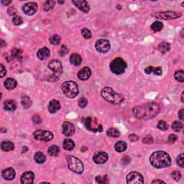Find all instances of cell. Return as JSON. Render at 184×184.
Returning a JSON list of instances; mask_svg holds the SVG:
<instances>
[{
	"label": "cell",
	"mask_w": 184,
	"mask_h": 184,
	"mask_svg": "<svg viewBox=\"0 0 184 184\" xmlns=\"http://www.w3.org/2000/svg\"><path fill=\"white\" fill-rule=\"evenodd\" d=\"M161 108L156 102H150L142 106L136 107L133 109V114L138 119L140 120H150L156 117L160 112Z\"/></svg>",
	"instance_id": "cell-1"
},
{
	"label": "cell",
	"mask_w": 184,
	"mask_h": 184,
	"mask_svg": "<svg viewBox=\"0 0 184 184\" xmlns=\"http://www.w3.org/2000/svg\"><path fill=\"white\" fill-rule=\"evenodd\" d=\"M151 165L156 168H168L171 164V158L168 153L164 151H156L150 157Z\"/></svg>",
	"instance_id": "cell-2"
},
{
	"label": "cell",
	"mask_w": 184,
	"mask_h": 184,
	"mask_svg": "<svg viewBox=\"0 0 184 184\" xmlns=\"http://www.w3.org/2000/svg\"><path fill=\"white\" fill-rule=\"evenodd\" d=\"M101 94L106 101L113 104H120L124 100V97L121 93L114 91L112 88L105 87L101 90Z\"/></svg>",
	"instance_id": "cell-3"
},
{
	"label": "cell",
	"mask_w": 184,
	"mask_h": 184,
	"mask_svg": "<svg viewBox=\"0 0 184 184\" xmlns=\"http://www.w3.org/2000/svg\"><path fill=\"white\" fill-rule=\"evenodd\" d=\"M61 89L65 96L68 98H75L78 93V87L77 83L72 81H68L64 82L61 86Z\"/></svg>",
	"instance_id": "cell-4"
},
{
	"label": "cell",
	"mask_w": 184,
	"mask_h": 184,
	"mask_svg": "<svg viewBox=\"0 0 184 184\" xmlns=\"http://www.w3.org/2000/svg\"><path fill=\"white\" fill-rule=\"evenodd\" d=\"M127 63L122 58H117L114 59L110 64V70L113 74L116 75L124 74L127 69Z\"/></svg>",
	"instance_id": "cell-5"
},
{
	"label": "cell",
	"mask_w": 184,
	"mask_h": 184,
	"mask_svg": "<svg viewBox=\"0 0 184 184\" xmlns=\"http://www.w3.org/2000/svg\"><path fill=\"white\" fill-rule=\"evenodd\" d=\"M68 166L72 172L77 174H81L83 171V163L76 157L73 156H67Z\"/></svg>",
	"instance_id": "cell-6"
},
{
	"label": "cell",
	"mask_w": 184,
	"mask_h": 184,
	"mask_svg": "<svg viewBox=\"0 0 184 184\" xmlns=\"http://www.w3.org/2000/svg\"><path fill=\"white\" fill-rule=\"evenodd\" d=\"M48 67L53 72V79H57L63 73V66L60 61L53 60L48 64Z\"/></svg>",
	"instance_id": "cell-7"
},
{
	"label": "cell",
	"mask_w": 184,
	"mask_h": 184,
	"mask_svg": "<svg viewBox=\"0 0 184 184\" xmlns=\"http://www.w3.org/2000/svg\"><path fill=\"white\" fill-rule=\"evenodd\" d=\"M85 126H86V129L93 132H102L103 131V127H102L101 124H99L96 119L91 118V117H88L86 119Z\"/></svg>",
	"instance_id": "cell-8"
},
{
	"label": "cell",
	"mask_w": 184,
	"mask_h": 184,
	"mask_svg": "<svg viewBox=\"0 0 184 184\" xmlns=\"http://www.w3.org/2000/svg\"><path fill=\"white\" fill-rule=\"evenodd\" d=\"M34 138L39 141H50L53 138V134L50 131L38 129L34 132Z\"/></svg>",
	"instance_id": "cell-9"
},
{
	"label": "cell",
	"mask_w": 184,
	"mask_h": 184,
	"mask_svg": "<svg viewBox=\"0 0 184 184\" xmlns=\"http://www.w3.org/2000/svg\"><path fill=\"white\" fill-rule=\"evenodd\" d=\"M127 183L129 184H142L144 183L143 176L138 172H131L126 177Z\"/></svg>",
	"instance_id": "cell-10"
},
{
	"label": "cell",
	"mask_w": 184,
	"mask_h": 184,
	"mask_svg": "<svg viewBox=\"0 0 184 184\" xmlns=\"http://www.w3.org/2000/svg\"><path fill=\"white\" fill-rule=\"evenodd\" d=\"M155 17H156V18L161 19V20H170L180 18V17H181V14L174 11H168L156 13V14H155Z\"/></svg>",
	"instance_id": "cell-11"
},
{
	"label": "cell",
	"mask_w": 184,
	"mask_h": 184,
	"mask_svg": "<svg viewBox=\"0 0 184 184\" xmlns=\"http://www.w3.org/2000/svg\"><path fill=\"white\" fill-rule=\"evenodd\" d=\"M95 47H96V49L99 52L105 53H107L110 50V43L109 40H105V39H100V40H98L96 42Z\"/></svg>",
	"instance_id": "cell-12"
},
{
	"label": "cell",
	"mask_w": 184,
	"mask_h": 184,
	"mask_svg": "<svg viewBox=\"0 0 184 184\" xmlns=\"http://www.w3.org/2000/svg\"><path fill=\"white\" fill-rule=\"evenodd\" d=\"M75 127L74 124L69 122H65L62 124V132L66 137H71L75 133Z\"/></svg>",
	"instance_id": "cell-13"
},
{
	"label": "cell",
	"mask_w": 184,
	"mask_h": 184,
	"mask_svg": "<svg viewBox=\"0 0 184 184\" xmlns=\"http://www.w3.org/2000/svg\"><path fill=\"white\" fill-rule=\"evenodd\" d=\"M23 10L25 15L31 16L37 12V4L35 2H28L24 5Z\"/></svg>",
	"instance_id": "cell-14"
},
{
	"label": "cell",
	"mask_w": 184,
	"mask_h": 184,
	"mask_svg": "<svg viewBox=\"0 0 184 184\" xmlns=\"http://www.w3.org/2000/svg\"><path fill=\"white\" fill-rule=\"evenodd\" d=\"M72 3L78 9H80L83 12L88 13L90 11V6L86 1H84V0H75V1H72Z\"/></svg>",
	"instance_id": "cell-15"
},
{
	"label": "cell",
	"mask_w": 184,
	"mask_h": 184,
	"mask_svg": "<svg viewBox=\"0 0 184 184\" xmlns=\"http://www.w3.org/2000/svg\"><path fill=\"white\" fill-rule=\"evenodd\" d=\"M108 154L105 152H99L94 155L93 161L96 164H103L105 163L108 160Z\"/></svg>",
	"instance_id": "cell-16"
},
{
	"label": "cell",
	"mask_w": 184,
	"mask_h": 184,
	"mask_svg": "<svg viewBox=\"0 0 184 184\" xmlns=\"http://www.w3.org/2000/svg\"><path fill=\"white\" fill-rule=\"evenodd\" d=\"M35 175L32 171L25 172L21 175V183L23 184H32L34 181Z\"/></svg>",
	"instance_id": "cell-17"
},
{
	"label": "cell",
	"mask_w": 184,
	"mask_h": 184,
	"mask_svg": "<svg viewBox=\"0 0 184 184\" xmlns=\"http://www.w3.org/2000/svg\"><path fill=\"white\" fill-rule=\"evenodd\" d=\"M91 71L88 67H84L78 73V78L81 81H86L91 76Z\"/></svg>",
	"instance_id": "cell-18"
},
{
	"label": "cell",
	"mask_w": 184,
	"mask_h": 184,
	"mask_svg": "<svg viewBox=\"0 0 184 184\" xmlns=\"http://www.w3.org/2000/svg\"><path fill=\"white\" fill-rule=\"evenodd\" d=\"M47 109H48L49 112H50V114L56 113V112H57L58 111L60 110V109H61L60 101L55 99L52 100V101H50V102H49Z\"/></svg>",
	"instance_id": "cell-19"
},
{
	"label": "cell",
	"mask_w": 184,
	"mask_h": 184,
	"mask_svg": "<svg viewBox=\"0 0 184 184\" xmlns=\"http://www.w3.org/2000/svg\"><path fill=\"white\" fill-rule=\"evenodd\" d=\"M15 170L13 169L12 168H7V169L4 170L1 173V175H2L3 178L7 180H13L15 178Z\"/></svg>",
	"instance_id": "cell-20"
},
{
	"label": "cell",
	"mask_w": 184,
	"mask_h": 184,
	"mask_svg": "<svg viewBox=\"0 0 184 184\" xmlns=\"http://www.w3.org/2000/svg\"><path fill=\"white\" fill-rule=\"evenodd\" d=\"M50 53L49 49L46 47H43L42 48L39 49L38 51H37V56L40 60L44 61L48 58V57L50 56Z\"/></svg>",
	"instance_id": "cell-21"
},
{
	"label": "cell",
	"mask_w": 184,
	"mask_h": 184,
	"mask_svg": "<svg viewBox=\"0 0 184 184\" xmlns=\"http://www.w3.org/2000/svg\"><path fill=\"white\" fill-rule=\"evenodd\" d=\"M145 73L146 74H154L156 76H161L163 71H162V68L161 67H153V66H148L145 69Z\"/></svg>",
	"instance_id": "cell-22"
},
{
	"label": "cell",
	"mask_w": 184,
	"mask_h": 184,
	"mask_svg": "<svg viewBox=\"0 0 184 184\" xmlns=\"http://www.w3.org/2000/svg\"><path fill=\"white\" fill-rule=\"evenodd\" d=\"M4 84L5 88H7L8 90H12L14 89L15 88H16L17 85H18V82H17V81L15 79V78H8L5 80Z\"/></svg>",
	"instance_id": "cell-23"
},
{
	"label": "cell",
	"mask_w": 184,
	"mask_h": 184,
	"mask_svg": "<svg viewBox=\"0 0 184 184\" xmlns=\"http://www.w3.org/2000/svg\"><path fill=\"white\" fill-rule=\"evenodd\" d=\"M70 62L75 66H78L82 62V58L77 53H73L70 56Z\"/></svg>",
	"instance_id": "cell-24"
},
{
	"label": "cell",
	"mask_w": 184,
	"mask_h": 184,
	"mask_svg": "<svg viewBox=\"0 0 184 184\" xmlns=\"http://www.w3.org/2000/svg\"><path fill=\"white\" fill-rule=\"evenodd\" d=\"M14 144L9 141H3L1 143V148L4 152H9V151L14 150Z\"/></svg>",
	"instance_id": "cell-25"
},
{
	"label": "cell",
	"mask_w": 184,
	"mask_h": 184,
	"mask_svg": "<svg viewBox=\"0 0 184 184\" xmlns=\"http://www.w3.org/2000/svg\"><path fill=\"white\" fill-rule=\"evenodd\" d=\"M34 160L38 164H42L46 161V157L42 152H37L34 156Z\"/></svg>",
	"instance_id": "cell-26"
},
{
	"label": "cell",
	"mask_w": 184,
	"mask_h": 184,
	"mask_svg": "<svg viewBox=\"0 0 184 184\" xmlns=\"http://www.w3.org/2000/svg\"><path fill=\"white\" fill-rule=\"evenodd\" d=\"M63 147L66 150H72L75 147V142L71 139H66L63 143Z\"/></svg>",
	"instance_id": "cell-27"
},
{
	"label": "cell",
	"mask_w": 184,
	"mask_h": 184,
	"mask_svg": "<svg viewBox=\"0 0 184 184\" xmlns=\"http://www.w3.org/2000/svg\"><path fill=\"white\" fill-rule=\"evenodd\" d=\"M127 144H126V142H123V141H118L115 145L116 151L118 153L124 152V151L127 149Z\"/></svg>",
	"instance_id": "cell-28"
},
{
	"label": "cell",
	"mask_w": 184,
	"mask_h": 184,
	"mask_svg": "<svg viewBox=\"0 0 184 184\" xmlns=\"http://www.w3.org/2000/svg\"><path fill=\"white\" fill-rule=\"evenodd\" d=\"M21 104H22V106L23 107V108L29 109L30 107L32 106V101L31 99H30V97H29L28 96H25L22 98Z\"/></svg>",
	"instance_id": "cell-29"
},
{
	"label": "cell",
	"mask_w": 184,
	"mask_h": 184,
	"mask_svg": "<svg viewBox=\"0 0 184 184\" xmlns=\"http://www.w3.org/2000/svg\"><path fill=\"white\" fill-rule=\"evenodd\" d=\"M4 110L7 111H14L16 109V104L12 100H8L4 102Z\"/></svg>",
	"instance_id": "cell-30"
},
{
	"label": "cell",
	"mask_w": 184,
	"mask_h": 184,
	"mask_svg": "<svg viewBox=\"0 0 184 184\" xmlns=\"http://www.w3.org/2000/svg\"><path fill=\"white\" fill-rule=\"evenodd\" d=\"M170 45L168 42H162L158 45V50L162 53H166L167 52L170 50Z\"/></svg>",
	"instance_id": "cell-31"
},
{
	"label": "cell",
	"mask_w": 184,
	"mask_h": 184,
	"mask_svg": "<svg viewBox=\"0 0 184 184\" xmlns=\"http://www.w3.org/2000/svg\"><path fill=\"white\" fill-rule=\"evenodd\" d=\"M47 152L51 156H57L60 153V148L56 145H52L48 148Z\"/></svg>",
	"instance_id": "cell-32"
},
{
	"label": "cell",
	"mask_w": 184,
	"mask_h": 184,
	"mask_svg": "<svg viewBox=\"0 0 184 184\" xmlns=\"http://www.w3.org/2000/svg\"><path fill=\"white\" fill-rule=\"evenodd\" d=\"M107 134L109 136V137H120V132H119L118 129L115 128H110L107 131Z\"/></svg>",
	"instance_id": "cell-33"
},
{
	"label": "cell",
	"mask_w": 184,
	"mask_h": 184,
	"mask_svg": "<svg viewBox=\"0 0 184 184\" xmlns=\"http://www.w3.org/2000/svg\"><path fill=\"white\" fill-rule=\"evenodd\" d=\"M55 4V1H52V0L47 1H45V4H44L43 9L45 11H50V10L53 9Z\"/></svg>",
	"instance_id": "cell-34"
},
{
	"label": "cell",
	"mask_w": 184,
	"mask_h": 184,
	"mask_svg": "<svg viewBox=\"0 0 184 184\" xmlns=\"http://www.w3.org/2000/svg\"><path fill=\"white\" fill-rule=\"evenodd\" d=\"M171 127L173 130L175 131V132H180V131L182 129V128H183V125L181 122H179V121H175V122H173Z\"/></svg>",
	"instance_id": "cell-35"
},
{
	"label": "cell",
	"mask_w": 184,
	"mask_h": 184,
	"mask_svg": "<svg viewBox=\"0 0 184 184\" xmlns=\"http://www.w3.org/2000/svg\"><path fill=\"white\" fill-rule=\"evenodd\" d=\"M163 23H161V22H155L152 24L151 25V29L155 32H158L161 31V30L163 29Z\"/></svg>",
	"instance_id": "cell-36"
},
{
	"label": "cell",
	"mask_w": 184,
	"mask_h": 184,
	"mask_svg": "<svg viewBox=\"0 0 184 184\" xmlns=\"http://www.w3.org/2000/svg\"><path fill=\"white\" fill-rule=\"evenodd\" d=\"M175 78L178 81L180 82H183L184 81V72L183 70H179V71H177L174 74Z\"/></svg>",
	"instance_id": "cell-37"
},
{
	"label": "cell",
	"mask_w": 184,
	"mask_h": 184,
	"mask_svg": "<svg viewBox=\"0 0 184 184\" xmlns=\"http://www.w3.org/2000/svg\"><path fill=\"white\" fill-rule=\"evenodd\" d=\"M49 40L53 45H58L61 42V37L58 35H53L52 36H50Z\"/></svg>",
	"instance_id": "cell-38"
},
{
	"label": "cell",
	"mask_w": 184,
	"mask_h": 184,
	"mask_svg": "<svg viewBox=\"0 0 184 184\" xmlns=\"http://www.w3.org/2000/svg\"><path fill=\"white\" fill-rule=\"evenodd\" d=\"M157 127L161 130H166L168 129V124L165 121L161 120L158 122V124H157Z\"/></svg>",
	"instance_id": "cell-39"
},
{
	"label": "cell",
	"mask_w": 184,
	"mask_h": 184,
	"mask_svg": "<svg viewBox=\"0 0 184 184\" xmlns=\"http://www.w3.org/2000/svg\"><path fill=\"white\" fill-rule=\"evenodd\" d=\"M81 33H82L83 37H84L85 39H90L92 36L91 32L87 28H83L81 30Z\"/></svg>",
	"instance_id": "cell-40"
},
{
	"label": "cell",
	"mask_w": 184,
	"mask_h": 184,
	"mask_svg": "<svg viewBox=\"0 0 184 184\" xmlns=\"http://www.w3.org/2000/svg\"><path fill=\"white\" fill-rule=\"evenodd\" d=\"M22 53H23L22 50H20V49H17V48L13 49L11 52L12 56L13 58H21Z\"/></svg>",
	"instance_id": "cell-41"
},
{
	"label": "cell",
	"mask_w": 184,
	"mask_h": 184,
	"mask_svg": "<svg viewBox=\"0 0 184 184\" xmlns=\"http://www.w3.org/2000/svg\"><path fill=\"white\" fill-rule=\"evenodd\" d=\"M87 104L88 100L86 99V98H84V97H82V98H81L78 100V106H79V107H81V108H85V107L87 106Z\"/></svg>",
	"instance_id": "cell-42"
},
{
	"label": "cell",
	"mask_w": 184,
	"mask_h": 184,
	"mask_svg": "<svg viewBox=\"0 0 184 184\" xmlns=\"http://www.w3.org/2000/svg\"><path fill=\"white\" fill-rule=\"evenodd\" d=\"M12 23L15 25H20L22 23H23V19H22L21 17L16 15V16L13 17Z\"/></svg>",
	"instance_id": "cell-43"
},
{
	"label": "cell",
	"mask_w": 184,
	"mask_h": 184,
	"mask_svg": "<svg viewBox=\"0 0 184 184\" xmlns=\"http://www.w3.org/2000/svg\"><path fill=\"white\" fill-rule=\"evenodd\" d=\"M96 180L97 183H106L108 182V178H107V177L106 176V175H104V176H101V175H99V176H97L96 178Z\"/></svg>",
	"instance_id": "cell-44"
},
{
	"label": "cell",
	"mask_w": 184,
	"mask_h": 184,
	"mask_svg": "<svg viewBox=\"0 0 184 184\" xmlns=\"http://www.w3.org/2000/svg\"><path fill=\"white\" fill-rule=\"evenodd\" d=\"M183 156H184L183 153H181V154H180L179 156H178V158H177V163H178V165L180 167V168H183L184 167Z\"/></svg>",
	"instance_id": "cell-45"
},
{
	"label": "cell",
	"mask_w": 184,
	"mask_h": 184,
	"mask_svg": "<svg viewBox=\"0 0 184 184\" xmlns=\"http://www.w3.org/2000/svg\"><path fill=\"white\" fill-rule=\"evenodd\" d=\"M171 176L175 181H178L180 179V178H181V174H180L179 171H173L172 172Z\"/></svg>",
	"instance_id": "cell-46"
},
{
	"label": "cell",
	"mask_w": 184,
	"mask_h": 184,
	"mask_svg": "<svg viewBox=\"0 0 184 184\" xmlns=\"http://www.w3.org/2000/svg\"><path fill=\"white\" fill-rule=\"evenodd\" d=\"M142 142L144 143H145V144L150 145V144H153V137H151V136L147 135L144 138V139H142Z\"/></svg>",
	"instance_id": "cell-47"
},
{
	"label": "cell",
	"mask_w": 184,
	"mask_h": 184,
	"mask_svg": "<svg viewBox=\"0 0 184 184\" xmlns=\"http://www.w3.org/2000/svg\"><path fill=\"white\" fill-rule=\"evenodd\" d=\"M178 139V136L175 134H170L169 137H168V142L169 143H174L175 141Z\"/></svg>",
	"instance_id": "cell-48"
},
{
	"label": "cell",
	"mask_w": 184,
	"mask_h": 184,
	"mask_svg": "<svg viewBox=\"0 0 184 184\" xmlns=\"http://www.w3.org/2000/svg\"><path fill=\"white\" fill-rule=\"evenodd\" d=\"M7 12H8V15H9V16H16V13H17V9H15V7H9V9H7Z\"/></svg>",
	"instance_id": "cell-49"
},
{
	"label": "cell",
	"mask_w": 184,
	"mask_h": 184,
	"mask_svg": "<svg viewBox=\"0 0 184 184\" xmlns=\"http://www.w3.org/2000/svg\"><path fill=\"white\" fill-rule=\"evenodd\" d=\"M32 121H33V123L35 124H40L42 122L41 118H40L37 115H34L33 117H32Z\"/></svg>",
	"instance_id": "cell-50"
},
{
	"label": "cell",
	"mask_w": 184,
	"mask_h": 184,
	"mask_svg": "<svg viewBox=\"0 0 184 184\" xmlns=\"http://www.w3.org/2000/svg\"><path fill=\"white\" fill-rule=\"evenodd\" d=\"M68 51H69V50L67 49V47H66L65 45H63L62 47H61V49L60 50V54L61 56H64L65 55H66V54L68 53Z\"/></svg>",
	"instance_id": "cell-51"
},
{
	"label": "cell",
	"mask_w": 184,
	"mask_h": 184,
	"mask_svg": "<svg viewBox=\"0 0 184 184\" xmlns=\"http://www.w3.org/2000/svg\"><path fill=\"white\" fill-rule=\"evenodd\" d=\"M129 139L131 142H136V141H137L138 139H139V137H138L137 135H136V134H132L129 136Z\"/></svg>",
	"instance_id": "cell-52"
},
{
	"label": "cell",
	"mask_w": 184,
	"mask_h": 184,
	"mask_svg": "<svg viewBox=\"0 0 184 184\" xmlns=\"http://www.w3.org/2000/svg\"><path fill=\"white\" fill-rule=\"evenodd\" d=\"M0 72H1V78L4 77L7 74L6 69H5V67L2 64H1V66H0Z\"/></svg>",
	"instance_id": "cell-53"
},
{
	"label": "cell",
	"mask_w": 184,
	"mask_h": 184,
	"mask_svg": "<svg viewBox=\"0 0 184 184\" xmlns=\"http://www.w3.org/2000/svg\"><path fill=\"white\" fill-rule=\"evenodd\" d=\"M178 117L180 120H183L184 119V112H183V109H181L178 112Z\"/></svg>",
	"instance_id": "cell-54"
},
{
	"label": "cell",
	"mask_w": 184,
	"mask_h": 184,
	"mask_svg": "<svg viewBox=\"0 0 184 184\" xmlns=\"http://www.w3.org/2000/svg\"><path fill=\"white\" fill-rule=\"evenodd\" d=\"M152 183H166V182L165 181H163V180H154L152 181Z\"/></svg>",
	"instance_id": "cell-55"
},
{
	"label": "cell",
	"mask_w": 184,
	"mask_h": 184,
	"mask_svg": "<svg viewBox=\"0 0 184 184\" xmlns=\"http://www.w3.org/2000/svg\"><path fill=\"white\" fill-rule=\"evenodd\" d=\"M12 2V1H5V0H1V3L2 4H4V5H8V4H9L10 3Z\"/></svg>",
	"instance_id": "cell-56"
},
{
	"label": "cell",
	"mask_w": 184,
	"mask_h": 184,
	"mask_svg": "<svg viewBox=\"0 0 184 184\" xmlns=\"http://www.w3.org/2000/svg\"><path fill=\"white\" fill-rule=\"evenodd\" d=\"M1 47H4V46H6V43H4V40H3L2 39L1 40Z\"/></svg>",
	"instance_id": "cell-57"
},
{
	"label": "cell",
	"mask_w": 184,
	"mask_h": 184,
	"mask_svg": "<svg viewBox=\"0 0 184 184\" xmlns=\"http://www.w3.org/2000/svg\"><path fill=\"white\" fill-rule=\"evenodd\" d=\"M181 101L182 102H184V99H183V91L182 92V93H181Z\"/></svg>",
	"instance_id": "cell-58"
},
{
	"label": "cell",
	"mask_w": 184,
	"mask_h": 184,
	"mask_svg": "<svg viewBox=\"0 0 184 184\" xmlns=\"http://www.w3.org/2000/svg\"><path fill=\"white\" fill-rule=\"evenodd\" d=\"M58 3H60V4H64V1H58Z\"/></svg>",
	"instance_id": "cell-59"
}]
</instances>
